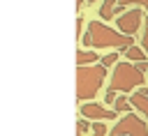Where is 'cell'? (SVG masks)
<instances>
[{"label":"cell","mask_w":148,"mask_h":136,"mask_svg":"<svg viewBox=\"0 0 148 136\" xmlns=\"http://www.w3.org/2000/svg\"><path fill=\"white\" fill-rule=\"evenodd\" d=\"M109 136H148V124H146L143 118L127 113L125 118H120V122L113 124Z\"/></svg>","instance_id":"obj_4"},{"label":"cell","mask_w":148,"mask_h":136,"mask_svg":"<svg viewBox=\"0 0 148 136\" xmlns=\"http://www.w3.org/2000/svg\"><path fill=\"white\" fill-rule=\"evenodd\" d=\"M134 67L139 69V71H148V62L143 60V62H134Z\"/></svg>","instance_id":"obj_20"},{"label":"cell","mask_w":148,"mask_h":136,"mask_svg":"<svg viewBox=\"0 0 148 136\" xmlns=\"http://www.w3.org/2000/svg\"><path fill=\"white\" fill-rule=\"evenodd\" d=\"M141 21H143V12H141V9H130V12H125V14H120V16L116 18V25H118V32L132 37V35L139 30Z\"/></svg>","instance_id":"obj_5"},{"label":"cell","mask_w":148,"mask_h":136,"mask_svg":"<svg viewBox=\"0 0 148 136\" xmlns=\"http://www.w3.org/2000/svg\"><path fill=\"white\" fill-rule=\"evenodd\" d=\"M146 83H148V71H146Z\"/></svg>","instance_id":"obj_22"},{"label":"cell","mask_w":148,"mask_h":136,"mask_svg":"<svg viewBox=\"0 0 148 136\" xmlns=\"http://www.w3.org/2000/svg\"><path fill=\"white\" fill-rule=\"evenodd\" d=\"M118 65V53H109L102 58V67H116Z\"/></svg>","instance_id":"obj_13"},{"label":"cell","mask_w":148,"mask_h":136,"mask_svg":"<svg viewBox=\"0 0 148 136\" xmlns=\"http://www.w3.org/2000/svg\"><path fill=\"white\" fill-rule=\"evenodd\" d=\"M123 9H125V7H123V5H118L116 0H104V2H102V7H99V16H102L104 21H109V18H113L116 14L120 16V12H123Z\"/></svg>","instance_id":"obj_7"},{"label":"cell","mask_w":148,"mask_h":136,"mask_svg":"<svg viewBox=\"0 0 148 136\" xmlns=\"http://www.w3.org/2000/svg\"><path fill=\"white\" fill-rule=\"evenodd\" d=\"M83 46H92V48H120L125 51L127 46H132V37L109 28V25H102L99 21H92L88 23V32L83 35Z\"/></svg>","instance_id":"obj_1"},{"label":"cell","mask_w":148,"mask_h":136,"mask_svg":"<svg viewBox=\"0 0 148 136\" xmlns=\"http://www.w3.org/2000/svg\"><path fill=\"white\" fill-rule=\"evenodd\" d=\"M90 129H92V136H106V127H104L102 120H95Z\"/></svg>","instance_id":"obj_12"},{"label":"cell","mask_w":148,"mask_h":136,"mask_svg":"<svg viewBox=\"0 0 148 136\" xmlns=\"http://www.w3.org/2000/svg\"><path fill=\"white\" fill-rule=\"evenodd\" d=\"M141 48H143V51H146V55H148V25H146L143 37H141Z\"/></svg>","instance_id":"obj_16"},{"label":"cell","mask_w":148,"mask_h":136,"mask_svg":"<svg viewBox=\"0 0 148 136\" xmlns=\"http://www.w3.org/2000/svg\"><path fill=\"white\" fill-rule=\"evenodd\" d=\"M81 32H83V18L79 16V18H76V37H79V39H81Z\"/></svg>","instance_id":"obj_18"},{"label":"cell","mask_w":148,"mask_h":136,"mask_svg":"<svg viewBox=\"0 0 148 136\" xmlns=\"http://www.w3.org/2000/svg\"><path fill=\"white\" fill-rule=\"evenodd\" d=\"M123 53H125V58H127V60H132V62H143V60L148 58V55H146V51H143L139 44H132V46H127Z\"/></svg>","instance_id":"obj_8"},{"label":"cell","mask_w":148,"mask_h":136,"mask_svg":"<svg viewBox=\"0 0 148 136\" xmlns=\"http://www.w3.org/2000/svg\"><path fill=\"white\" fill-rule=\"evenodd\" d=\"M90 127H92V124H90L88 120H83V118H81V120L76 122V129H79V134H83V131H88Z\"/></svg>","instance_id":"obj_15"},{"label":"cell","mask_w":148,"mask_h":136,"mask_svg":"<svg viewBox=\"0 0 148 136\" xmlns=\"http://www.w3.org/2000/svg\"><path fill=\"white\" fill-rule=\"evenodd\" d=\"M106 78V67L102 65H86L76 67V99H95L102 83Z\"/></svg>","instance_id":"obj_2"},{"label":"cell","mask_w":148,"mask_h":136,"mask_svg":"<svg viewBox=\"0 0 148 136\" xmlns=\"http://www.w3.org/2000/svg\"><path fill=\"white\" fill-rule=\"evenodd\" d=\"M143 83H146V76H143V71H139L134 67V62H118L113 67L109 88L116 92H132V90L141 88Z\"/></svg>","instance_id":"obj_3"},{"label":"cell","mask_w":148,"mask_h":136,"mask_svg":"<svg viewBox=\"0 0 148 136\" xmlns=\"http://www.w3.org/2000/svg\"><path fill=\"white\" fill-rule=\"evenodd\" d=\"M90 62H99V60H97V53L79 48V53H76V65H79V67H86V65H90Z\"/></svg>","instance_id":"obj_9"},{"label":"cell","mask_w":148,"mask_h":136,"mask_svg":"<svg viewBox=\"0 0 148 136\" xmlns=\"http://www.w3.org/2000/svg\"><path fill=\"white\" fill-rule=\"evenodd\" d=\"M81 5H83V0H76V9H81Z\"/></svg>","instance_id":"obj_21"},{"label":"cell","mask_w":148,"mask_h":136,"mask_svg":"<svg viewBox=\"0 0 148 136\" xmlns=\"http://www.w3.org/2000/svg\"><path fill=\"white\" fill-rule=\"evenodd\" d=\"M88 2H97V0H88Z\"/></svg>","instance_id":"obj_23"},{"label":"cell","mask_w":148,"mask_h":136,"mask_svg":"<svg viewBox=\"0 0 148 136\" xmlns=\"http://www.w3.org/2000/svg\"><path fill=\"white\" fill-rule=\"evenodd\" d=\"M81 115L83 118H92V120H111L118 113L106 108V106H102V104H97V101H86V104H81Z\"/></svg>","instance_id":"obj_6"},{"label":"cell","mask_w":148,"mask_h":136,"mask_svg":"<svg viewBox=\"0 0 148 136\" xmlns=\"http://www.w3.org/2000/svg\"><path fill=\"white\" fill-rule=\"evenodd\" d=\"M104 101H106V104H113V101H116V90H111V88H109V90H106Z\"/></svg>","instance_id":"obj_17"},{"label":"cell","mask_w":148,"mask_h":136,"mask_svg":"<svg viewBox=\"0 0 148 136\" xmlns=\"http://www.w3.org/2000/svg\"><path fill=\"white\" fill-rule=\"evenodd\" d=\"M134 95H136V97H146V99H148V88H136V90H134Z\"/></svg>","instance_id":"obj_19"},{"label":"cell","mask_w":148,"mask_h":136,"mask_svg":"<svg viewBox=\"0 0 148 136\" xmlns=\"http://www.w3.org/2000/svg\"><path fill=\"white\" fill-rule=\"evenodd\" d=\"M130 104H132V108H136L139 113H143V115L148 118V99H146V97H136V95H132V97H130Z\"/></svg>","instance_id":"obj_10"},{"label":"cell","mask_w":148,"mask_h":136,"mask_svg":"<svg viewBox=\"0 0 148 136\" xmlns=\"http://www.w3.org/2000/svg\"><path fill=\"white\" fill-rule=\"evenodd\" d=\"M113 106H116V113H127L130 108H132V104H130V97H116V101H113Z\"/></svg>","instance_id":"obj_11"},{"label":"cell","mask_w":148,"mask_h":136,"mask_svg":"<svg viewBox=\"0 0 148 136\" xmlns=\"http://www.w3.org/2000/svg\"><path fill=\"white\" fill-rule=\"evenodd\" d=\"M116 2H118V5H123V7H125V5H136L139 9L143 7V9L148 12V0H116Z\"/></svg>","instance_id":"obj_14"}]
</instances>
